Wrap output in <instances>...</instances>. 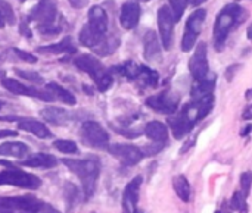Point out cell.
I'll list each match as a JSON object with an SVG mask.
<instances>
[{
    "label": "cell",
    "instance_id": "obj_10",
    "mask_svg": "<svg viewBox=\"0 0 252 213\" xmlns=\"http://www.w3.org/2000/svg\"><path fill=\"white\" fill-rule=\"evenodd\" d=\"M146 105L158 113L174 115L179 109V96L171 91H162L159 94L151 96L146 99Z\"/></svg>",
    "mask_w": 252,
    "mask_h": 213
},
{
    "label": "cell",
    "instance_id": "obj_13",
    "mask_svg": "<svg viewBox=\"0 0 252 213\" xmlns=\"http://www.w3.org/2000/svg\"><path fill=\"white\" fill-rule=\"evenodd\" d=\"M1 84L6 90H9L10 93L13 94H21V96H28V97H37L40 100H44V102H53L56 100L53 97L52 93H49L47 90L43 91V90H38V88H34V87H28L13 78H3L1 80Z\"/></svg>",
    "mask_w": 252,
    "mask_h": 213
},
{
    "label": "cell",
    "instance_id": "obj_19",
    "mask_svg": "<svg viewBox=\"0 0 252 213\" xmlns=\"http://www.w3.org/2000/svg\"><path fill=\"white\" fill-rule=\"evenodd\" d=\"M168 127H170V130H171L174 138L182 140V138H185V137L193 130L195 125H193V124L180 112V113L176 115V116H170V119H168Z\"/></svg>",
    "mask_w": 252,
    "mask_h": 213
},
{
    "label": "cell",
    "instance_id": "obj_1",
    "mask_svg": "<svg viewBox=\"0 0 252 213\" xmlns=\"http://www.w3.org/2000/svg\"><path fill=\"white\" fill-rule=\"evenodd\" d=\"M247 18H248V12L239 3H229L220 10V13L216 18L214 29H213V38H214L216 50L221 52L224 49L226 41L229 38V34L238 25H241Z\"/></svg>",
    "mask_w": 252,
    "mask_h": 213
},
{
    "label": "cell",
    "instance_id": "obj_18",
    "mask_svg": "<svg viewBox=\"0 0 252 213\" xmlns=\"http://www.w3.org/2000/svg\"><path fill=\"white\" fill-rule=\"evenodd\" d=\"M142 177L133 178L124 188L123 193V211L124 213H133L136 209L137 200H139V191L142 186Z\"/></svg>",
    "mask_w": 252,
    "mask_h": 213
},
{
    "label": "cell",
    "instance_id": "obj_7",
    "mask_svg": "<svg viewBox=\"0 0 252 213\" xmlns=\"http://www.w3.org/2000/svg\"><path fill=\"white\" fill-rule=\"evenodd\" d=\"M207 18V10L205 9H196L186 21L185 25V32L182 37V43L180 47L183 52H190L198 41V37L202 31V25L205 22Z\"/></svg>",
    "mask_w": 252,
    "mask_h": 213
},
{
    "label": "cell",
    "instance_id": "obj_48",
    "mask_svg": "<svg viewBox=\"0 0 252 213\" xmlns=\"http://www.w3.org/2000/svg\"><path fill=\"white\" fill-rule=\"evenodd\" d=\"M245 97H247V100H252V88L247 90V93H245Z\"/></svg>",
    "mask_w": 252,
    "mask_h": 213
},
{
    "label": "cell",
    "instance_id": "obj_24",
    "mask_svg": "<svg viewBox=\"0 0 252 213\" xmlns=\"http://www.w3.org/2000/svg\"><path fill=\"white\" fill-rule=\"evenodd\" d=\"M75 46L72 44L71 37L62 38L56 44H49L44 47H38V53H50V54H61V53H75Z\"/></svg>",
    "mask_w": 252,
    "mask_h": 213
},
{
    "label": "cell",
    "instance_id": "obj_43",
    "mask_svg": "<svg viewBox=\"0 0 252 213\" xmlns=\"http://www.w3.org/2000/svg\"><path fill=\"white\" fill-rule=\"evenodd\" d=\"M242 119H245V121H251L252 119V105H248V106L244 109V112H242Z\"/></svg>",
    "mask_w": 252,
    "mask_h": 213
},
{
    "label": "cell",
    "instance_id": "obj_39",
    "mask_svg": "<svg viewBox=\"0 0 252 213\" xmlns=\"http://www.w3.org/2000/svg\"><path fill=\"white\" fill-rule=\"evenodd\" d=\"M162 146H164V143H155V141H154V146H148V147H145L142 152H143L145 156H154V155H157L158 152H161Z\"/></svg>",
    "mask_w": 252,
    "mask_h": 213
},
{
    "label": "cell",
    "instance_id": "obj_44",
    "mask_svg": "<svg viewBox=\"0 0 252 213\" xmlns=\"http://www.w3.org/2000/svg\"><path fill=\"white\" fill-rule=\"evenodd\" d=\"M18 135L16 131H10V130H1L0 131V138H6V137H15Z\"/></svg>",
    "mask_w": 252,
    "mask_h": 213
},
{
    "label": "cell",
    "instance_id": "obj_33",
    "mask_svg": "<svg viewBox=\"0 0 252 213\" xmlns=\"http://www.w3.org/2000/svg\"><path fill=\"white\" fill-rule=\"evenodd\" d=\"M230 206L232 209L238 211L241 213H247L248 212V206H247V196L242 193V191H236L230 200Z\"/></svg>",
    "mask_w": 252,
    "mask_h": 213
},
{
    "label": "cell",
    "instance_id": "obj_46",
    "mask_svg": "<svg viewBox=\"0 0 252 213\" xmlns=\"http://www.w3.org/2000/svg\"><path fill=\"white\" fill-rule=\"evenodd\" d=\"M207 0H190V3L195 6V7H198V6H201L202 3H205Z\"/></svg>",
    "mask_w": 252,
    "mask_h": 213
},
{
    "label": "cell",
    "instance_id": "obj_47",
    "mask_svg": "<svg viewBox=\"0 0 252 213\" xmlns=\"http://www.w3.org/2000/svg\"><path fill=\"white\" fill-rule=\"evenodd\" d=\"M247 37H248V40L250 41H252V24L247 28Z\"/></svg>",
    "mask_w": 252,
    "mask_h": 213
},
{
    "label": "cell",
    "instance_id": "obj_2",
    "mask_svg": "<svg viewBox=\"0 0 252 213\" xmlns=\"http://www.w3.org/2000/svg\"><path fill=\"white\" fill-rule=\"evenodd\" d=\"M62 163L78 177L83 186L84 199L89 200L96 191V184L100 174L99 163L92 159H62Z\"/></svg>",
    "mask_w": 252,
    "mask_h": 213
},
{
    "label": "cell",
    "instance_id": "obj_11",
    "mask_svg": "<svg viewBox=\"0 0 252 213\" xmlns=\"http://www.w3.org/2000/svg\"><path fill=\"white\" fill-rule=\"evenodd\" d=\"M58 18V7L53 0H40L27 16L28 21H34L38 24V27L52 25L55 24Z\"/></svg>",
    "mask_w": 252,
    "mask_h": 213
},
{
    "label": "cell",
    "instance_id": "obj_52",
    "mask_svg": "<svg viewBox=\"0 0 252 213\" xmlns=\"http://www.w3.org/2000/svg\"><path fill=\"white\" fill-rule=\"evenodd\" d=\"M216 213H221V212H216Z\"/></svg>",
    "mask_w": 252,
    "mask_h": 213
},
{
    "label": "cell",
    "instance_id": "obj_9",
    "mask_svg": "<svg viewBox=\"0 0 252 213\" xmlns=\"http://www.w3.org/2000/svg\"><path fill=\"white\" fill-rule=\"evenodd\" d=\"M189 71L195 81H201L210 75V65H208V49L205 41H199L195 46L193 56L189 60Z\"/></svg>",
    "mask_w": 252,
    "mask_h": 213
},
{
    "label": "cell",
    "instance_id": "obj_22",
    "mask_svg": "<svg viewBox=\"0 0 252 213\" xmlns=\"http://www.w3.org/2000/svg\"><path fill=\"white\" fill-rule=\"evenodd\" d=\"M40 115L47 122H50L53 125H59V127L61 125H66L68 122L72 121L71 119V115L66 110L61 109V107H46V109H43L40 112Z\"/></svg>",
    "mask_w": 252,
    "mask_h": 213
},
{
    "label": "cell",
    "instance_id": "obj_38",
    "mask_svg": "<svg viewBox=\"0 0 252 213\" xmlns=\"http://www.w3.org/2000/svg\"><path fill=\"white\" fill-rule=\"evenodd\" d=\"M13 53H15L21 60H24V62H27V63H35V62H37V57H35L34 54H30V53H27V52H22V50H19V49H16V47H13Z\"/></svg>",
    "mask_w": 252,
    "mask_h": 213
},
{
    "label": "cell",
    "instance_id": "obj_27",
    "mask_svg": "<svg viewBox=\"0 0 252 213\" xmlns=\"http://www.w3.org/2000/svg\"><path fill=\"white\" fill-rule=\"evenodd\" d=\"M46 90H47L49 93H52L55 99H58V100L63 102L65 105H71V106H74V105L77 103L75 96H74L71 91L65 90L63 87L58 85L56 82H49V84H46Z\"/></svg>",
    "mask_w": 252,
    "mask_h": 213
},
{
    "label": "cell",
    "instance_id": "obj_16",
    "mask_svg": "<svg viewBox=\"0 0 252 213\" xmlns=\"http://www.w3.org/2000/svg\"><path fill=\"white\" fill-rule=\"evenodd\" d=\"M0 119L1 121H9V122L10 121L12 122L16 121L19 130L27 131L30 134H34L38 138L46 140V138H50L52 137V133L49 131V128L43 122H40V121H35V119H31V118H13V116H10V118H0Z\"/></svg>",
    "mask_w": 252,
    "mask_h": 213
},
{
    "label": "cell",
    "instance_id": "obj_36",
    "mask_svg": "<svg viewBox=\"0 0 252 213\" xmlns=\"http://www.w3.org/2000/svg\"><path fill=\"white\" fill-rule=\"evenodd\" d=\"M16 75L21 77L22 80L35 82V84H41L43 82V77L38 72H32V71H22V69H15Z\"/></svg>",
    "mask_w": 252,
    "mask_h": 213
},
{
    "label": "cell",
    "instance_id": "obj_41",
    "mask_svg": "<svg viewBox=\"0 0 252 213\" xmlns=\"http://www.w3.org/2000/svg\"><path fill=\"white\" fill-rule=\"evenodd\" d=\"M241 68V65H232V66H229L227 69H226V80L227 81H232L233 80V77H235V74H236V71Z\"/></svg>",
    "mask_w": 252,
    "mask_h": 213
},
{
    "label": "cell",
    "instance_id": "obj_34",
    "mask_svg": "<svg viewBox=\"0 0 252 213\" xmlns=\"http://www.w3.org/2000/svg\"><path fill=\"white\" fill-rule=\"evenodd\" d=\"M53 147L62 153H77V150H78L77 144L71 140H56L53 143Z\"/></svg>",
    "mask_w": 252,
    "mask_h": 213
},
{
    "label": "cell",
    "instance_id": "obj_25",
    "mask_svg": "<svg viewBox=\"0 0 252 213\" xmlns=\"http://www.w3.org/2000/svg\"><path fill=\"white\" fill-rule=\"evenodd\" d=\"M30 152L28 146L19 141H12V143H3L0 146V156H7V158H24Z\"/></svg>",
    "mask_w": 252,
    "mask_h": 213
},
{
    "label": "cell",
    "instance_id": "obj_51",
    "mask_svg": "<svg viewBox=\"0 0 252 213\" xmlns=\"http://www.w3.org/2000/svg\"><path fill=\"white\" fill-rule=\"evenodd\" d=\"M1 106H3V102L0 100V109H1Z\"/></svg>",
    "mask_w": 252,
    "mask_h": 213
},
{
    "label": "cell",
    "instance_id": "obj_5",
    "mask_svg": "<svg viewBox=\"0 0 252 213\" xmlns=\"http://www.w3.org/2000/svg\"><path fill=\"white\" fill-rule=\"evenodd\" d=\"M0 186H13L19 188L37 190L41 186V180L37 175L28 174L13 165L9 169L0 172Z\"/></svg>",
    "mask_w": 252,
    "mask_h": 213
},
{
    "label": "cell",
    "instance_id": "obj_42",
    "mask_svg": "<svg viewBox=\"0 0 252 213\" xmlns=\"http://www.w3.org/2000/svg\"><path fill=\"white\" fill-rule=\"evenodd\" d=\"M74 9H83L89 4V0H68Z\"/></svg>",
    "mask_w": 252,
    "mask_h": 213
},
{
    "label": "cell",
    "instance_id": "obj_49",
    "mask_svg": "<svg viewBox=\"0 0 252 213\" xmlns=\"http://www.w3.org/2000/svg\"><path fill=\"white\" fill-rule=\"evenodd\" d=\"M4 24H6V21L3 19V16H1V13H0V28H3V27H4Z\"/></svg>",
    "mask_w": 252,
    "mask_h": 213
},
{
    "label": "cell",
    "instance_id": "obj_20",
    "mask_svg": "<svg viewBox=\"0 0 252 213\" xmlns=\"http://www.w3.org/2000/svg\"><path fill=\"white\" fill-rule=\"evenodd\" d=\"M56 165H58V159L49 153H37V155H32L30 159L21 162V166L38 168V169H52Z\"/></svg>",
    "mask_w": 252,
    "mask_h": 213
},
{
    "label": "cell",
    "instance_id": "obj_4",
    "mask_svg": "<svg viewBox=\"0 0 252 213\" xmlns=\"http://www.w3.org/2000/svg\"><path fill=\"white\" fill-rule=\"evenodd\" d=\"M74 63H75V66L78 69L86 72L94 81V84H96V87H97V90L100 93H105V91H108L112 87V82H114L112 74L94 56H92V54H81V56H78L74 60Z\"/></svg>",
    "mask_w": 252,
    "mask_h": 213
},
{
    "label": "cell",
    "instance_id": "obj_54",
    "mask_svg": "<svg viewBox=\"0 0 252 213\" xmlns=\"http://www.w3.org/2000/svg\"><path fill=\"white\" fill-rule=\"evenodd\" d=\"M21 1H22V0H21Z\"/></svg>",
    "mask_w": 252,
    "mask_h": 213
},
{
    "label": "cell",
    "instance_id": "obj_14",
    "mask_svg": "<svg viewBox=\"0 0 252 213\" xmlns=\"http://www.w3.org/2000/svg\"><path fill=\"white\" fill-rule=\"evenodd\" d=\"M162 43L161 38H158V34L154 29H149L143 37V57L146 62L152 63H161L162 56Z\"/></svg>",
    "mask_w": 252,
    "mask_h": 213
},
{
    "label": "cell",
    "instance_id": "obj_35",
    "mask_svg": "<svg viewBox=\"0 0 252 213\" xmlns=\"http://www.w3.org/2000/svg\"><path fill=\"white\" fill-rule=\"evenodd\" d=\"M0 13H1L3 19H4L7 24L13 25V24L16 22L15 13H13V9H12V6H10L6 0H0Z\"/></svg>",
    "mask_w": 252,
    "mask_h": 213
},
{
    "label": "cell",
    "instance_id": "obj_6",
    "mask_svg": "<svg viewBox=\"0 0 252 213\" xmlns=\"http://www.w3.org/2000/svg\"><path fill=\"white\" fill-rule=\"evenodd\" d=\"M80 137L81 141L92 147V149H99L105 150L109 147V134L108 131L97 122L94 121H86L81 125L80 130Z\"/></svg>",
    "mask_w": 252,
    "mask_h": 213
},
{
    "label": "cell",
    "instance_id": "obj_53",
    "mask_svg": "<svg viewBox=\"0 0 252 213\" xmlns=\"http://www.w3.org/2000/svg\"><path fill=\"white\" fill-rule=\"evenodd\" d=\"M134 213H139V212H134Z\"/></svg>",
    "mask_w": 252,
    "mask_h": 213
},
{
    "label": "cell",
    "instance_id": "obj_3",
    "mask_svg": "<svg viewBox=\"0 0 252 213\" xmlns=\"http://www.w3.org/2000/svg\"><path fill=\"white\" fill-rule=\"evenodd\" d=\"M0 213H61L52 205L32 196H10L0 197Z\"/></svg>",
    "mask_w": 252,
    "mask_h": 213
},
{
    "label": "cell",
    "instance_id": "obj_12",
    "mask_svg": "<svg viewBox=\"0 0 252 213\" xmlns=\"http://www.w3.org/2000/svg\"><path fill=\"white\" fill-rule=\"evenodd\" d=\"M108 150L124 166H134L145 158L143 152L133 144H111Z\"/></svg>",
    "mask_w": 252,
    "mask_h": 213
},
{
    "label": "cell",
    "instance_id": "obj_28",
    "mask_svg": "<svg viewBox=\"0 0 252 213\" xmlns=\"http://www.w3.org/2000/svg\"><path fill=\"white\" fill-rule=\"evenodd\" d=\"M173 187H174V191L179 196V199L185 203H189L190 196H192V188H190V184L186 180V177L185 175L174 177L173 178Z\"/></svg>",
    "mask_w": 252,
    "mask_h": 213
},
{
    "label": "cell",
    "instance_id": "obj_26",
    "mask_svg": "<svg viewBox=\"0 0 252 213\" xmlns=\"http://www.w3.org/2000/svg\"><path fill=\"white\" fill-rule=\"evenodd\" d=\"M136 81L146 88H157L159 82V74L146 65H140V74Z\"/></svg>",
    "mask_w": 252,
    "mask_h": 213
},
{
    "label": "cell",
    "instance_id": "obj_45",
    "mask_svg": "<svg viewBox=\"0 0 252 213\" xmlns=\"http://www.w3.org/2000/svg\"><path fill=\"white\" fill-rule=\"evenodd\" d=\"M251 131H252V125L250 124V125H247V127H245V128H244V130L241 131V135H242V137H247V135H248V134H250Z\"/></svg>",
    "mask_w": 252,
    "mask_h": 213
},
{
    "label": "cell",
    "instance_id": "obj_8",
    "mask_svg": "<svg viewBox=\"0 0 252 213\" xmlns=\"http://www.w3.org/2000/svg\"><path fill=\"white\" fill-rule=\"evenodd\" d=\"M158 28H159V38L162 43L164 50H170L173 47L174 40V15L170 9V6L164 4L158 10Z\"/></svg>",
    "mask_w": 252,
    "mask_h": 213
},
{
    "label": "cell",
    "instance_id": "obj_17",
    "mask_svg": "<svg viewBox=\"0 0 252 213\" xmlns=\"http://www.w3.org/2000/svg\"><path fill=\"white\" fill-rule=\"evenodd\" d=\"M87 25L94 32H97L100 35H106L108 27H109V19H108L106 10L97 4L92 6L89 9V13H87Z\"/></svg>",
    "mask_w": 252,
    "mask_h": 213
},
{
    "label": "cell",
    "instance_id": "obj_37",
    "mask_svg": "<svg viewBox=\"0 0 252 213\" xmlns=\"http://www.w3.org/2000/svg\"><path fill=\"white\" fill-rule=\"evenodd\" d=\"M251 186H252V172L247 171V172L241 174V188H242V193H244L247 197L250 196Z\"/></svg>",
    "mask_w": 252,
    "mask_h": 213
},
{
    "label": "cell",
    "instance_id": "obj_32",
    "mask_svg": "<svg viewBox=\"0 0 252 213\" xmlns=\"http://www.w3.org/2000/svg\"><path fill=\"white\" fill-rule=\"evenodd\" d=\"M189 3H190V0H168V4H170V9L174 15L176 22L182 19V15L185 13Z\"/></svg>",
    "mask_w": 252,
    "mask_h": 213
},
{
    "label": "cell",
    "instance_id": "obj_15",
    "mask_svg": "<svg viewBox=\"0 0 252 213\" xmlns=\"http://www.w3.org/2000/svg\"><path fill=\"white\" fill-rule=\"evenodd\" d=\"M140 15H142V9H140L139 1H136V0L126 1L121 6V10H120V24H121V27L124 29H134L139 25Z\"/></svg>",
    "mask_w": 252,
    "mask_h": 213
},
{
    "label": "cell",
    "instance_id": "obj_21",
    "mask_svg": "<svg viewBox=\"0 0 252 213\" xmlns=\"http://www.w3.org/2000/svg\"><path fill=\"white\" fill-rule=\"evenodd\" d=\"M145 135L155 143H165L168 140V128L159 121H151L145 127Z\"/></svg>",
    "mask_w": 252,
    "mask_h": 213
},
{
    "label": "cell",
    "instance_id": "obj_30",
    "mask_svg": "<svg viewBox=\"0 0 252 213\" xmlns=\"http://www.w3.org/2000/svg\"><path fill=\"white\" fill-rule=\"evenodd\" d=\"M115 69H117L121 75H124L127 80H130V81H136L137 77H139V74H140V65H137V63L131 62V60H127L126 63L117 66Z\"/></svg>",
    "mask_w": 252,
    "mask_h": 213
},
{
    "label": "cell",
    "instance_id": "obj_50",
    "mask_svg": "<svg viewBox=\"0 0 252 213\" xmlns=\"http://www.w3.org/2000/svg\"><path fill=\"white\" fill-rule=\"evenodd\" d=\"M136 1H146V3H148V1H151V0H136Z\"/></svg>",
    "mask_w": 252,
    "mask_h": 213
},
{
    "label": "cell",
    "instance_id": "obj_29",
    "mask_svg": "<svg viewBox=\"0 0 252 213\" xmlns=\"http://www.w3.org/2000/svg\"><path fill=\"white\" fill-rule=\"evenodd\" d=\"M118 46H120V38L118 37H114V35L108 37L106 35V38L103 40V43L99 44L97 47H94L93 50L97 54H100V56H109V54H112L117 50Z\"/></svg>",
    "mask_w": 252,
    "mask_h": 213
},
{
    "label": "cell",
    "instance_id": "obj_23",
    "mask_svg": "<svg viewBox=\"0 0 252 213\" xmlns=\"http://www.w3.org/2000/svg\"><path fill=\"white\" fill-rule=\"evenodd\" d=\"M214 88H216V77L208 75L207 78H204L201 81H195V84L192 85V90H190V96H192V99H201L204 96L213 94Z\"/></svg>",
    "mask_w": 252,
    "mask_h": 213
},
{
    "label": "cell",
    "instance_id": "obj_31",
    "mask_svg": "<svg viewBox=\"0 0 252 213\" xmlns=\"http://www.w3.org/2000/svg\"><path fill=\"white\" fill-rule=\"evenodd\" d=\"M63 196H65V200H66V208H68V211H71V209L77 205V202L80 200V191H78V188H77L72 183H66V184H65Z\"/></svg>",
    "mask_w": 252,
    "mask_h": 213
},
{
    "label": "cell",
    "instance_id": "obj_40",
    "mask_svg": "<svg viewBox=\"0 0 252 213\" xmlns=\"http://www.w3.org/2000/svg\"><path fill=\"white\" fill-rule=\"evenodd\" d=\"M19 32L22 34V35H25V37H31L32 35V32H31V29H30V25H28V19H25V21H22L21 22V27H19Z\"/></svg>",
    "mask_w": 252,
    "mask_h": 213
}]
</instances>
